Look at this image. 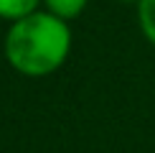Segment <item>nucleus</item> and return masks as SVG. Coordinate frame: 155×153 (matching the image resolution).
Here are the masks:
<instances>
[{"instance_id": "3", "label": "nucleus", "mask_w": 155, "mask_h": 153, "mask_svg": "<svg viewBox=\"0 0 155 153\" xmlns=\"http://www.w3.org/2000/svg\"><path fill=\"white\" fill-rule=\"evenodd\" d=\"M43 3H46V10L51 15L61 18V21H69V18H76L87 8L89 0H43Z\"/></svg>"}, {"instance_id": "4", "label": "nucleus", "mask_w": 155, "mask_h": 153, "mask_svg": "<svg viewBox=\"0 0 155 153\" xmlns=\"http://www.w3.org/2000/svg\"><path fill=\"white\" fill-rule=\"evenodd\" d=\"M137 23L143 36L155 46V0H140L137 3Z\"/></svg>"}, {"instance_id": "5", "label": "nucleus", "mask_w": 155, "mask_h": 153, "mask_svg": "<svg viewBox=\"0 0 155 153\" xmlns=\"http://www.w3.org/2000/svg\"><path fill=\"white\" fill-rule=\"evenodd\" d=\"M120 3H135V5H137V3H140V0H120Z\"/></svg>"}, {"instance_id": "2", "label": "nucleus", "mask_w": 155, "mask_h": 153, "mask_svg": "<svg viewBox=\"0 0 155 153\" xmlns=\"http://www.w3.org/2000/svg\"><path fill=\"white\" fill-rule=\"evenodd\" d=\"M41 0H0V18L15 23L21 18H28L38 10Z\"/></svg>"}, {"instance_id": "1", "label": "nucleus", "mask_w": 155, "mask_h": 153, "mask_svg": "<svg viewBox=\"0 0 155 153\" xmlns=\"http://www.w3.org/2000/svg\"><path fill=\"white\" fill-rule=\"evenodd\" d=\"M71 51V31L66 21L36 10L33 15L10 23L5 36V59L25 76H46L66 61Z\"/></svg>"}]
</instances>
